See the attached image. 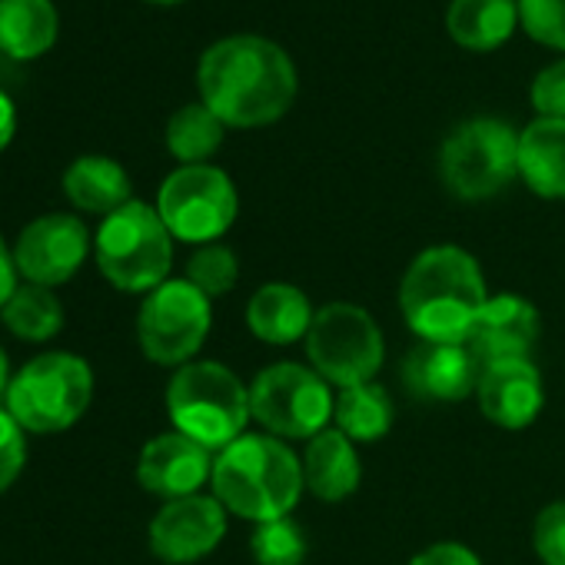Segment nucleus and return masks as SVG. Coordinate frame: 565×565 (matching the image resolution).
<instances>
[{
	"mask_svg": "<svg viewBox=\"0 0 565 565\" xmlns=\"http://www.w3.org/2000/svg\"><path fill=\"white\" fill-rule=\"evenodd\" d=\"M330 383L300 363H273L249 383V416L276 439H313L333 419Z\"/></svg>",
	"mask_w": 565,
	"mask_h": 565,
	"instance_id": "obj_8",
	"label": "nucleus"
},
{
	"mask_svg": "<svg viewBox=\"0 0 565 565\" xmlns=\"http://www.w3.org/2000/svg\"><path fill=\"white\" fill-rule=\"evenodd\" d=\"M532 107L539 110V117L565 120V61L548 64L532 81Z\"/></svg>",
	"mask_w": 565,
	"mask_h": 565,
	"instance_id": "obj_32",
	"label": "nucleus"
},
{
	"mask_svg": "<svg viewBox=\"0 0 565 565\" xmlns=\"http://www.w3.org/2000/svg\"><path fill=\"white\" fill-rule=\"evenodd\" d=\"M210 300L190 279H167L150 290L137 313V340L157 366H186L210 337Z\"/></svg>",
	"mask_w": 565,
	"mask_h": 565,
	"instance_id": "obj_10",
	"label": "nucleus"
},
{
	"mask_svg": "<svg viewBox=\"0 0 565 565\" xmlns=\"http://www.w3.org/2000/svg\"><path fill=\"white\" fill-rule=\"evenodd\" d=\"M226 535V509L216 495L170 499L150 522V552L167 565H190L210 555Z\"/></svg>",
	"mask_w": 565,
	"mask_h": 565,
	"instance_id": "obj_13",
	"label": "nucleus"
},
{
	"mask_svg": "<svg viewBox=\"0 0 565 565\" xmlns=\"http://www.w3.org/2000/svg\"><path fill=\"white\" fill-rule=\"evenodd\" d=\"M486 303L489 290L476 256L449 243L423 249L399 282V310L426 343H466Z\"/></svg>",
	"mask_w": 565,
	"mask_h": 565,
	"instance_id": "obj_2",
	"label": "nucleus"
},
{
	"mask_svg": "<svg viewBox=\"0 0 565 565\" xmlns=\"http://www.w3.org/2000/svg\"><path fill=\"white\" fill-rule=\"evenodd\" d=\"M203 104L223 127L256 130L276 124L297 100L300 81L290 54L256 34L216 41L196 71Z\"/></svg>",
	"mask_w": 565,
	"mask_h": 565,
	"instance_id": "obj_1",
	"label": "nucleus"
},
{
	"mask_svg": "<svg viewBox=\"0 0 565 565\" xmlns=\"http://www.w3.org/2000/svg\"><path fill=\"white\" fill-rule=\"evenodd\" d=\"M97 266L124 294H150L167 282L173 266V233L157 206L130 200L104 216L97 230Z\"/></svg>",
	"mask_w": 565,
	"mask_h": 565,
	"instance_id": "obj_6",
	"label": "nucleus"
},
{
	"mask_svg": "<svg viewBox=\"0 0 565 565\" xmlns=\"http://www.w3.org/2000/svg\"><path fill=\"white\" fill-rule=\"evenodd\" d=\"M310 366L340 390L373 383L383 366L386 343L376 320L353 303H330L313 317L307 333Z\"/></svg>",
	"mask_w": 565,
	"mask_h": 565,
	"instance_id": "obj_9",
	"label": "nucleus"
},
{
	"mask_svg": "<svg viewBox=\"0 0 565 565\" xmlns=\"http://www.w3.org/2000/svg\"><path fill=\"white\" fill-rule=\"evenodd\" d=\"M519 24L515 0H452L446 11L449 38L476 54L502 47Z\"/></svg>",
	"mask_w": 565,
	"mask_h": 565,
	"instance_id": "obj_21",
	"label": "nucleus"
},
{
	"mask_svg": "<svg viewBox=\"0 0 565 565\" xmlns=\"http://www.w3.org/2000/svg\"><path fill=\"white\" fill-rule=\"evenodd\" d=\"M409 565H482L479 555L469 545L459 542H436L429 548H423L419 555H413Z\"/></svg>",
	"mask_w": 565,
	"mask_h": 565,
	"instance_id": "obj_33",
	"label": "nucleus"
},
{
	"mask_svg": "<svg viewBox=\"0 0 565 565\" xmlns=\"http://www.w3.org/2000/svg\"><path fill=\"white\" fill-rule=\"evenodd\" d=\"M532 545L545 565H565V502H552L539 512L532 525Z\"/></svg>",
	"mask_w": 565,
	"mask_h": 565,
	"instance_id": "obj_30",
	"label": "nucleus"
},
{
	"mask_svg": "<svg viewBox=\"0 0 565 565\" xmlns=\"http://www.w3.org/2000/svg\"><path fill=\"white\" fill-rule=\"evenodd\" d=\"M90 253V230L81 216L47 213L28 223L14 246L18 273L38 287H61L74 279Z\"/></svg>",
	"mask_w": 565,
	"mask_h": 565,
	"instance_id": "obj_12",
	"label": "nucleus"
},
{
	"mask_svg": "<svg viewBox=\"0 0 565 565\" xmlns=\"http://www.w3.org/2000/svg\"><path fill=\"white\" fill-rule=\"evenodd\" d=\"M18 290V263H14V249L0 236V310L8 307V300Z\"/></svg>",
	"mask_w": 565,
	"mask_h": 565,
	"instance_id": "obj_34",
	"label": "nucleus"
},
{
	"mask_svg": "<svg viewBox=\"0 0 565 565\" xmlns=\"http://www.w3.org/2000/svg\"><path fill=\"white\" fill-rule=\"evenodd\" d=\"M210 486L226 512L256 525L290 515L307 489L300 456L269 433H243L220 449Z\"/></svg>",
	"mask_w": 565,
	"mask_h": 565,
	"instance_id": "obj_3",
	"label": "nucleus"
},
{
	"mask_svg": "<svg viewBox=\"0 0 565 565\" xmlns=\"http://www.w3.org/2000/svg\"><path fill=\"white\" fill-rule=\"evenodd\" d=\"M313 307L300 287L266 282L246 303V327L256 340L269 347H290L303 340L313 327Z\"/></svg>",
	"mask_w": 565,
	"mask_h": 565,
	"instance_id": "obj_18",
	"label": "nucleus"
},
{
	"mask_svg": "<svg viewBox=\"0 0 565 565\" xmlns=\"http://www.w3.org/2000/svg\"><path fill=\"white\" fill-rule=\"evenodd\" d=\"M525 34L552 51H565V0H515Z\"/></svg>",
	"mask_w": 565,
	"mask_h": 565,
	"instance_id": "obj_29",
	"label": "nucleus"
},
{
	"mask_svg": "<svg viewBox=\"0 0 565 565\" xmlns=\"http://www.w3.org/2000/svg\"><path fill=\"white\" fill-rule=\"evenodd\" d=\"M519 177L545 200H565V120L539 117L519 134Z\"/></svg>",
	"mask_w": 565,
	"mask_h": 565,
	"instance_id": "obj_20",
	"label": "nucleus"
},
{
	"mask_svg": "<svg viewBox=\"0 0 565 565\" xmlns=\"http://www.w3.org/2000/svg\"><path fill=\"white\" fill-rule=\"evenodd\" d=\"M236 276H239V263H236V253L223 243H206V246H196L193 256L186 259V276L193 287L213 303L220 297H226L233 287H236Z\"/></svg>",
	"mask_w": 565,
	"mask_h": 565,
	"instance_id": "obj_28",
	"label": "nucleus"
},
{
	"mask_svg": "<svg viewBox=\"0 0 565 565\" xmlns=\"http://www.w3.org/2000/svg\"><path fill=\"white\" fill-rule=\"evenodd\" d=\"M236 210L239 200L233 180L210 163L173 170L157 193V213L180 243H220L233 226Z\"/></svg>",
	"mask_w": 565,
	"mask_h": 565,
	"instance_id": "obj_11",
	"label": "nucleus"
},
{
	"mask_svg": "<svg viewBox=\"0 0 565 565\" xmlns=\"http://www.w3.org/2000/svg\"><path fill=\"white\" fill-rule=\"evenodd\" d=\"M150 4H180V0H150Z\"/></svg>",
	"mask_w": 565,
	"mask_h": 565,
	"instance_id": "obj_37",
	"label": "nucleus"
},
{
	"mask_svg": "<svg viewBox=\"0 0 565 565\" xmlns=\"http://www.w3.org/2000/svg\"><path fill=\"white\" fill-rule=\"evenodd\" d=\"M482 366L466 343L419 340L403 360V383L419 403H459L476 396Z\"/></svg>",
	"mask_w": 565,
	"mask_h": 565,
	"instance_id": "obj_14",
	"label": "nucleus"
},
{
	"mask_svg": "<svg viewBox=\"0 0 565 565\" xmlns=\"http://www.w3.org/2000/svg\"><path fill=\"white\" fill-rule=\"evenodd\" d=\"M223 120L206 107V104H186L180 107L170 124H167V150L183 163V167H196L206 163L220 143H223Z\"/></svg>",
	"mask_w": 565,
	"mask_h": 565,
	"instance_id": "obj_26",
	"label": "nucleus"
},
{
	"mask_svg": "<svg viewBox=\"0 0 565 565\" xmlns=\"http://www.w3.org/2000/svg\"><path fill=\"white\" fill-rule=\"evenodd\" d=\"M213 452L193 443L183 433H160L153 436L137 459V479L147 492L160 499H186L196 495L203 482L213 476Z\"/></svg>",
	"mask_w": 565,
	"mask_h": 565,
	"instance_id": "obj_15",
	"label": "nucleus"
},
{
	"mask_svg": "<svg viewBox=\"0 0 565 565\" xmlns=\"http://www.w3.org/2000/svg\"><path fill=\"white\" fill-rule=\"evenodd\" d=\"M57 41L51 0H0V51L11 61H34Z\"/></svg>",
	"mask_w": 565,
	"mask_h": 565,
	"instance_id": "obj_23",
	"label": "nucleus"
},
{
	"mask_svg": "<svg viewBox=\"0 0 565 565\" xmlns=\"http://www.w3.org/2000/svg\"><path fill=\"white\" fill-rule=\"evenodd\" d=\"M300 462L307 489L323 502H343L360 489L363 466L353 439L340 429H323L320 436H313Z\"/></svg>",
	"mask_w": 565,
	"mask_h": 565,
	"instance_id": "obj_19",
	"label": "nucleus"
},
{
	"mask_svg": "<svg viewBox=\"0 0 565 565\" xmlns=\"http://www.w3.org/2000/svg\"><path fill=\"white\" fill-rule=\"evenodd\" d=\"M333 419H337V429L350 436L353 443H376L393 429L396 406H393V396L380 383H360V386L340 390Z\"/></svg>",
	"mask_w": 565,
	"mask_h": 565,
	"instance_id": "obj_24",
	"label": "nucleus"
},
{
	"mask_svg": "<svg viewBox=\"0 0 565 565\" xmlns=\"http://www.w3.org/2000/svg\"><path fill=\"white\" fill-rule=\"evenodd\" d=\"M64 193L77 210L110 216L130 203V177L110 157H81L64 173Z\"/></svg>",
	"mask_w": 565,
	"mask_h": 565,
	"instance_id": "obj_22",
	"label": "nucleus"
},
{
	"mask_svg": "<svg viewBox=\"0 0 565 565\" xmlns=\"http://www.w3.org/2000/svg\"><path fill=\"white\" fill-rule=\"evenodd\" d=\"M476 399H479L482 416L492 426L525 429L542 413L545 390L532 360H509V363H492L482 370Z\"/></svg>",
	"mask_w": 565,
	"mask_h": 565,
	"instance_id": "obj_17",
	"label": "nucleus"
},
{
	"mask_svg": "<svg viewBox=\"0 0 565 565\" xmlns=\"http://www.w3.org/2000/svg\"><path fill=\"white\" fill-rule=\"evenodd\" d=\"M94 399V370L74 353H41L8 386L4 406L24 433L54 436L71 429Z\"/></svg>",
	"mask_w": 565,
	"mask_h": 565,
	"instance_id": "obj_5",
	"label": "nucleus"
},
{
	"mask_svg": "<svg viewBox=\"0 0 565 565\" xmlns=\"http://www.w3.org/2000/svg\"><path fill=\"white\" fill-rule=\"evenodd\" d=\"M11 360L4 353V347H0V396H8V386H11Z\"/></svg>",
	"mask_w": 565,
	"mask_h": 565,
	"instance_id": "obj_36",
	"label": "nucleus"
},
{
	"mask_svg": "<svg viewBox=\"0 0 565 565\" xmlns=\"http://www.w3.org/2000/svg\"><path fill=\"white\" fill-rule=\"evenodd\" d=\"M535 340H539L535 307L525 297L499 294V297H489V303L482 307L476 327L466 337V347L486 370L492 363L529 360Z\"/></svg>",
	"mask_w": 565,
	"mask_h": 565,
	"instance_id": "obj_16",
	"label": "nucleus"
},
{
	"mask_svg": "<svg viewBox=\"0 0 565 565\" xmlns=\"http://www.w3.org/2000/svg\"><path fill=\"white\" fill-rule=\"evenodd\" d=\"M439 173L452 196L489 200L519 177V134L499 117H472L446 137Z\"/></svg>",
	"mask_w": 565,
	"mask_h": 565,
	"instance_id": "obj_7",
	"label": "nucleus"
},
{
	"mask_svg": "<svg viewBox=\"0 0 565 565\" xmlns=\"http://www.w3.org/2000/svg\"><path fill=\"white\" fill-rule=\"evenodd\" d=\"M14 130H18V110H14V100L0 90V150H4L11 140H14Z\"/></svg>",
	"mask_w": 565,
	"mask_h": 565,
	"instance_id": "obj_35",
	"label": "nucleus"
},
{
	"mask_svg": "<svg viewBox=\"0 0 565 565\" xmlns=\"http://www.w3.org/2000/svg\"><path fill=\"white\" fill-rule=\"evenodd\" d=\"M249 552H253L256 565H303L310 545H307V535H303L300 522H294L290 515H282V519H273V522H259L253 529Z\"/></svg>",
	"mask_w": 565,
	"mask_h": 565,
	"instance_id": "obj_27",
	"label": "nucleus"
},
{
	"mask_svg": "<svg viewBox=\"0 0 565 565\" xmlns=\"http://www.w3.org/2000/svg\"><path fill=\"white\" fill-rule=\"evenodd\" d=\"M4 327L28 343H44L61 333L64 327V303L51 287H38V282H24L14 290L8 307L0 310Z\"/></svg>",
	"mask_w": 565,
	"mask_h": 565,
	"instance_id": "obj_25",
	"label": "nucleus"
},
{
	"mask_svg": "<svg viewBox=\"0 0 565 565\" xmlns=\"http://www.w3.org/2000/svg\"><path fill=\"white\" fill-rule=\"evenodd\" d=\"M28 459V443L21 423L8 413V406H0V492L11 489L24 469Z\"/></svg>",
	"mask_w": 565,
	"mask_h": 565,
	"instance_id": "obj_31",
	"label": "nucleus"
},
{
	"mask_svg": "<svg viewBox=\"0 0 565 565\" xmlns=\"http://www.w3.org/2000/svg\"><path fill=\"white\" fill-rule=\"evenodd\" d=\"M167 413L177 433L213 449H226L246 429L249 386L223 363H186L167 386Z\"/></svg>",
	"mask_w": 565,
	"mask_h": 565,
	"instance_id": "obj_4",
	"label": "nucleus"
}]
</instances>
